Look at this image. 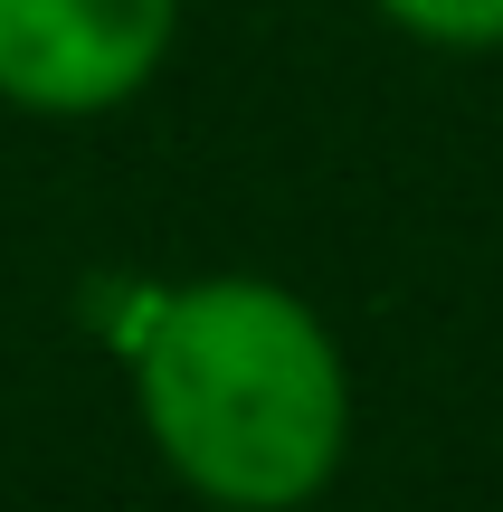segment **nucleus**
<instances>
[{
  "label": "nucleus",
  "mask_w": 503,
  "mask_h": 512,
  "mask_svg": "<svg viewBox=\"0 0 503 512\" xmlns=\"http://www.w3.org/2000/svg\"><path fill=\"white\" fill-rule=\"evenodd\" d=\"M143 446L209 512H304L352 456V361L276 275L143 285L124 323Z\"/></svg>",
  "instance_id": "1"
},
{
  "label": "nucleus",
  "mask_w": 503,
  "mask_h": 512,
  "mask_svg": "<svg viewBox=\"0 0 503 512\" xmlns=\"http://www.w3.org/2000/svg\"><path fill=\"white\" fill-rule=\"evenodd\" d=\"M181 0H0V105L86 124L162 76Z\"/></svg>",
  "instance_id": "2"
},
{
  "label": "nucleus",
  "mask_w": 503,
  "mask_h": 512,
  "mask_svg": "<svg viewBox=\"0 0 503 512\" xmlns=\"http://www.w3.org/2000/svg\"><path fill=\"white\" fill-rule=\"evenodd\" d=\"M399 38L418 48H447V57H485L503 48V0H371Z\"/></svg>",
  "instance_id": "3"
}]
</instances>
